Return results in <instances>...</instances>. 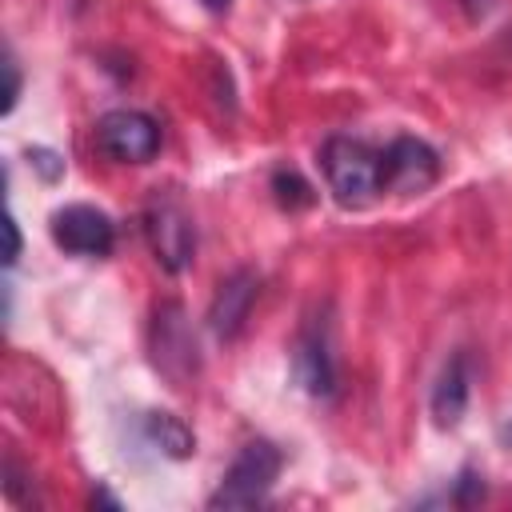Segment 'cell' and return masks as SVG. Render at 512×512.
Returning a JSON list of instances; mask_svg holds the SVG:
<instances>
[{"mask_svg": "<svg viewBox=\"0 0 512 512\" xmlns=\"http://www.w3.org/2000/svg\"><path fill=\"white\" fill-rule=\"evenodd\" d=\"M320 168H324L328 192L344 208H368L384 192L380 152L356 136H328L320 148Z\"/></svg>", "mask_w": 512, "mask_h": 512, "instance_id": "6da1fadb", "label": "cell"}, {"mask_svg": "<svg viewBox=\"0 0 512 512\" xmlns=\"http://www.w3.org/2000/svg\"><path fill=\"white\" fill-rule=\"evenodd\" d=\"M280 464H284V456L276 444L248 440L236 452L232 468L224 472L220 488L208 496V508H256V504H264V496L272 492V484L280 476Z\"/></svg>", "mask_w": 512, "mask_h": 512, "instance_id": "7a4b0ae2", "label": "cell"}, {"mask_svg": "<svg viewBox=\"0 0 512 512\" xmlns=\"http://www.w3.org/2000/svg\"><path fill=\"white\" fill-rule=\"evenodd\" d=\"M144 232H148V244L160 260L164 272H184L196 256V224L184 208L180 196L172 192H156L144 208Z\"/></svg>", "mask_w": 512, "mask_h": 512, "instance_id": "3957f363", "label": "cell"}, {"mask_svg": "<svg viewBox=\"0 0 512 512\" xmlns=\"http://www.w3.org/2000/svg\"><path fill=\"white\" fill-rule=\"evenodd\" d=\"M148 340H152V364H156V372H160L168 384L184 388V384L200 372L196 332H192V324H188V316H184L180 304H160V308L152 312V332H148Z\"/></svg>", "mask_w": 512, "mask_h": 512, "instance_id": "277c9868", "label": "cell"}, {"mask_svg": "<svg viewBox=\"0 0 512 512\" xmlns=\"http://www.w3.org/2000/svg\"><path fill=\"white\" fill-rule=\"evenodd\" d=\"M96 148L116 164H148L160 152V124L140 108H112L96 124Z\"/></svg>", "mask_w": 512, "mask_h": 512, "instance_id": "5b68a950", "label": "cell"}, {"mask_svg": "<svg viewBox=\"0 0 512 512\" xmlns=\"http://www.w3.org/2000/svg\"><path fill=\"white\" fill-rule=\"evenodd\" d=\"M292 376L296 384L316 396V400H328L336 396V356H332V328L324 316H312L300 336H296V348H292Z\"/></svg>", "mask_w": 512, "mask_h": 512, "instance_id": "8992f818", "label": "cell"}, {"mask_svg": "<svg viewBox=\"0 0 512 512\" xmlns=\"http://www.w3.org/2000/svg\"><path fill=\"white\" fill-rule=\"evenodd\" d=\"M52 240L72 256H108L116 244V224L92 204H64L52 212Z\"/></svg>", "mask_w": 512, "mask_h": 512, "instance_id": "52a82bcc", "label": "cell"}, {"mask_svg": "<svg viewBox=\"0 0 512 512\" xmlns=\"http://www.w3.org/2000/svg\"><path fill=\"white\" fill-rule=\"evenodd\" d=\"M380 172H384V192L412 196V192H424V188L436 184L440 156L424 140H416V136H396L380 152Z\"/></svg>", "mask_w": 512, "mask_h": 512, "instance_id": "ba28073f", "label": "cell"}, {"mask_svg": "<svg viewBox=\"0 0 512 512\" xmlns=\"http://www.w3.org/2000/svg\"><path fill=\"white\" fill-rule=\"evenodd\" d=\"M256 292H260V276L252 268H236L232 276L220 280V288L212 296V308H208V328H212L216 340H236L240 336Z\"/></svg>", "mask_w": 512, "mask_h": 512, "instance_id": "9c48e42d", "label": "cell"}, {"mask_svg": "<svg viewBox=\"0 0 512 512\" xmlns=\"http://www.w3.org/2000/svg\"><path fill=\"white\" fill-rule=\"evenodd\" d=\"M468 408V356L452 352L432 384V420L440 428H456Z\"/></svg>", "mask_w": 512, "mask_h": 512, "instance_id": "30bf717a", "label": "cell"}, {"mask_svg": "<svg viewBox=\"0 0 512 512\" xmlns=\"http://www.w3.org/2000/svg\"><path fill=\"white\" fill-rule=\"evenodd\" d=\"M144 436H148V444H156L164 456H172V460H188L192 452H196V436H192V428L180 420V416H172V412H148L144 416Z\"/></svg>", "mask_w": 512, "mask_h": 512, "instance_id": "8fae6325", "label": "cell"}, {"mask_svg": "<svg viewBox=\"0 0 512 512\" xmlns=\"http://www.w3.org/2000/svg\"><path fill=\"white\" fill-rule=\"evenodd\" d=\"M272 196H276V204L288 208V212L308 208V204L316 200V196H312V184H308L296 168H276V172H272Z\"/></svg>", "mask_w": 512, "mask_h": 512, "instance_id": "7c38bea8", "label": "cell"}, {"mask_svg": "<svg viewBox=\"0 0 512 512\" xmlns=\"http://www.w3.org/2000/svg\"><path fill=\"white\" fill-rule=\"evenodd\" d=\"M4 72H8V92H4V112L16 108V96H20V72H16V60L4 56Z\"/></svg>", "mask_w": 512, "mask_h": 512, "instance_id": "4fadbf2b", "label": "cell"}, {"mask_svg": "<svg viewBox=\"0 0 512 512\" xmlns=\"http://www.w3.org/2000/svg\"><path fill=\"white\" fill-rule=\"evenodd\" d=\"M456 488H460V492H456V504H472V496L480 492V480H476L472 472H460V480H456Z\"/></svg>", "mask_w": 512, "mask_h": 512, "instance_id": "5bb4252c", "label": "cell"}, {"mask_svg": "<svg viewBox=\"0 0 512 512\" xmlns=\"http://www.w3.org/2000/svg\"><path fill=\"white\" fill-rule=\"evenodd\" d=\"M4 232H8V252H4V264H16V256H20V228H16V220L8 216V224H4Z\"/></svg>", "mask_w": 512, "mask_h": 512, "instance_id": "9a60e30c", "label": "cell"}, {"mask_svg": "<svg viewBox=\"0 0 512 512\" xmlns=\"http://www.w3.org/2000/svg\"><path fill=\"white\" fill-rule=\"evenodd\" d=\"M464 8H468L472 20H484V16L496 8V0H464Z\"/></svg>", "mask_w": 512, "mask_h": 512, "instance_id": "2e32d148", "label": "cell"}, {"mask_svg": "<svg viewBox=\"0 0 512 512\" xmlns=\"http://www.w3.org/2000/svg\"><path fill=\"white\" fill-rule=\"evenodd\" d=\"M200 4H204V8H208V12H224V8H228V4H232V0H200Z\"/></svg>", "mask_w": 512, "mask_h": 512, "instance_id": "e0dca14e", "label": "cell"}]
</instances>
